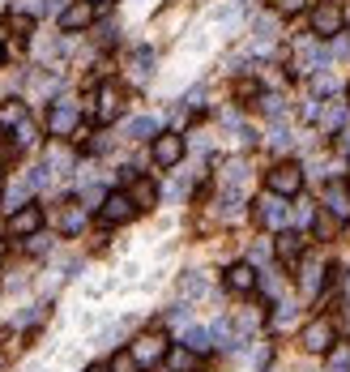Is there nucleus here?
Listing matches in <instances>:
<instances>
[{
	"instance_id": "obj_30",
	"label": "nucleus",
	"mask_w": 350,
	"mask_h": 372,
	"mask_svg": "<svg viewBox=\"0 0 350 372\" xmlns=\"http://www.w3.org/2000/svg\"><path fill=\"white\" fill-rule=\"evenodd\" d=\"M312 90H316V94H329V90H334V77H329V73H316V77H312Z\"/></svg>"
},
{
	"instance_id": "obj_31",
	"label": "nucleus",
	"mask_w": 350,
	"mask_h": 372,
	"mask_svg": "<svg viewBox=\"0 0 350 372\" xmlns=\"http://www.w3.org/2000/svg\"><path fill=\"white\" fill-rule=\"evenodd\" d=\"M235 94H240V99H261L257 81H240V86H235Z\"/></svg>"
},
{
	"instance_id": "obj_28",
	"label": "nucleus",
	"mask_w": 350,
	"mask_h": 372,
	"mask_svg": "<svg viewBox=\"0 0 350 372\" xmlns=\"http://www.w3.org/2000/svg\"><path fill=\"white\" fill-rule=\"evenodd\" d=\"M103 197H107L103 188H86V193H81V206H86V210H98V206H103Z\"/></svg>"
},
{
	"instance_id": "obj_34",
	"label": "nucleus",
	"mask_w": 350,
	"mask_h": 372,
	"mask_svg": "<svg viewBox=\"0 0 350 372\" xmlns=\"http://www.w3.org/2000/svg\"><path fill=\"white\" fill-rule=\"evenodd\" d=\"M4 257H9V244H4V240H0V266H4Z\"/></svg>"
},
{
	"instance_id": "obj_19",
	"label": "nucleus",
	"mask_w": 350,
	"mask_h": 372,
	"mask_svg": "<svg viewBox=\"0 0 350 372\" xmlns=\"http://www.w3.org/2000/svg\"><path fill=\"white\" fill-rule=\"evenodd\" d=\"M128 197H133V206H137V210H154L158 188H154L150 180H133V184H128Z\"/></svg>"
},
{
	"instance_id": "obj_4",
	"label": "nucleus",
	"mask_w": 350,
	"mask_h": 372,
	"mask_svg": "<svg viewBox=\"0 0 350 372\" xmlns=\"http://www.w3.org/2000/svg\"><path fill=\"white\" fill-rule=\"evenodd\" d=\"M77 124H81V111L73 103H51V111H47V133L51 137H73Z\"/></svg>"
},
{
	"instance_id": "obj_25",
	"label": "nucleus",
	"mask_w": 350,
	"mask_h": 372,
	"mask_svg": "<svg viewBox=\"0 0 350 372\" xmlns=\"http://www.w3.org/2000/svg\"><path fill=\"white\" fill-rule=\"evenodd\" d=\"M192 356H197V351L175 347V351H171V368H175V372H188V368H192Z\"/></svg>"
},
{
	"instance_id": "obj_20",
	"label": "nucleus",
	"mask_w": 350,
	"mask_h": 372,
	"mask_svg": "<svg viewBox=\"0 0 350 372\" xmlns=\"http://www.w3.org/2000/svg\"><path fill=\"white\" fill-rule=\"evenodd\" d=\"M205 291H210V278H205V274H184V278H180V296H184V300H201Z\"/></svg>"
},
{
	"instance_id": "obj_29",
	"label": "nucleus",
	"mask_w": 350,
	"mask_h": 372,
	"mask_svg": "<svg viewBox=\"0 0 350 372\" xmlns=\"http://www.w3.org/2000/svg\"><path fill=\"white\" fill-rule=\"evenodd\" d=\"M9 26H13L17 34H30V30H34V17H21V13H13V17H9Z\"/></svg>"
},
{
	"instance_id": "obj_40",
	"label": "nucleus",
	"mask_w": 350,
	"mask_h": 372,
	"mask_svg": "<svg viewBox=\"0 0 350 372\" xmlns=\"http://www.w3.org/2000/svg\"><path fill=\"white\" fill-rule=\"evenodd\" d=\"M0 197H4V188H0Z\"/></svg>"
},
{
	"instance_id": "obj_14",
	"label": "nucleus",
	"mask_w": 350,
	"mask_h": 372,
	"mask_svg": "<svg viewBox=\"0 0 350 372\" xmlns=\"http://www.w3.org/2000/svg\"><path fill=\"white\" fill-rule=\"evenodd\" d=\"M304 244H308V240H304L299 231H282V236H278V244H274V253H278V261H282V266H295V261L304 257Z\"/></svg>"
},
{
	"instance_id": "obj_5",
	"label": "nucleus",
	"mask_w": 350,
	"mask_h": 372,
	"mask_svg": "<svg viewBox=\"0 0 350 372\" xmlns=\"http://www.w3.org/2000/svg\"><path fill=\"white\" fill-rule=\"evenodd\" d=\"M299 343H304V351H316V356H325L338 338H334V326H329V317H316V321H308L304 326V334H299Z\"/></svg>"
},
{
	"instance_id": "obj_12",
	"label": "nucleus",
	"mask_w": 350,
	"mask_h": 372,
	"mask_svg": "<svg viewBox=\"0 0 350 372\" xmlns=\"http://www.w3.org/2000/svg\"><path fill=\"white\" fill-rule=\"evenodd\" d=\"M227 287H231L235 296L257 291V270H252V261H235V266L227 270Z\"/></svg>"
},
{
	"instance_id": "obj_13",
	"label": "nucleus",
	"mask_w": 350,
	"mask_h": 372,
	"mask_svg": "<svg viewBox=\"0 0 350 372\" xmlns=\"http://www.w3.org/2000/svg\"><path fill=\"white\" fill-rule=\"evenodd\" d=\"M325 210H329L338 223H346L350 218V188L342 184V180H334V184L325 188Z\"/></svg>"
},
{
	"instance_id": "obj_18",
	"label": "nucleus",
	"mask_w": 350,
	"mask_h": 372,
	"mask_svg": "<svg viewBox=\"0 0 350 372\" xmlns=\"http://www.w3.org/2000/svg\"><path fill=\"white\" fill-rule=\"evenodd\" d=\"M346 120H350V103H329V107L321 111V129H325V133L346 129Z\"/></svg>"
},
{
	"instance_id": "obj_15",
	"label": "nucleus",
	"mask_w": 350,
	"mask_h": 372,
	"mask_svg": "<svg viewBox=\"0 0 350 372\" xmlns=\"http://www.w3.org/2000/svg\"><path fill=\"white\" fill-rule=\"evenodd\" d=\"M94 103H98V107H94V116H98L103 124H111V120L120 116V90H115L111 81H107V86L98 90V99H94Z\"/></svg>"
},
{
	"instance_id": "obj_22",
	"label": "nucleus",
	"mask_w": 350,
	"mask_h": 372,
	"mask_svg": "<svg viewBox=\"0 0 350 372\" xmlns=\"http://www.w3.org/2000/svg\"><path fill=\"white\" fill-rule=\"evenodd\" d=\"M325 356H329V372H350V343H334Z\"/></svg>"
},
{
	"instance_id": "obj_11",
	"label": "nucleus",
	"mask_w": 350,
	"mask_h": 372,
	"mask_svg": "<svg viewBox=\"0 0 350 372\" xmlns=\"http://www.w3.org/2000/svg\"><path fill=\"white\" fill-rule=\"evenodd\" d=\"M38 227H43V210L38 206H21V210L9 214V236H38Z\"/></svg>"
},
{
	"instance_id": "obj_17",
	"label": "nucleus",
	"mask_w": 350,
	"mask_h": 372,
	"mask_svg": "<svg viewBox=\"0 0 350 372\" xmlns=\"http://www.w3.org/2000/svg\"><path fill=\"white\" fill-rule=\"evenodd\" d=\"M124 137H133V141H154V137H158V120H154V116H137V120L124 124Z\"/></svg>"
},
{
	"instance_id": "obj_23",
	"label": "nucleus",
	"mask_w": 350,
	"mask_h": 372,
	"mask_svg": "<svg viewBox=\"0 0 350 372\" xmlns=\"http://www.w3.org/2000/svg\"><path fill=\"white\" fill-rule=\"evenodd\" d=\"M34 141H38V129H34L30 120H17V146H21V150H30Z\"/></svg>"
},
{
	"instance_id": "obj_16",
	"label": "nucleus",
	"mask_w": 350,
	"mask_h": 372,
	"mask_svg": "<svg viewBox=\"0 0 350 372\" xmlns=\"http://www.w3.org/2000/svg\"><path fill=\"white\" fill-rule=\"evenodd\" d=\"M86 214H90V210H86L81 201H68V206L60 210V231H64V236H77V231L86 227Z\"/></svg>"
},
{
	"instance_id": "obj_6",
	"label": "nucleus",
	"mask_w": 350,
	"mask_h": 372,
	"mask_svg": "<svg viewBox=\"0 0 350 372\" xmlns=\"http://www.w3.org/2000/svg\"><path fill=\"white\" fill-rule=\"evenodd\" d=\"M325 64V51H321V43H316V34L312 39H299L295 43V56H291V73H312V69H321Z\"/></svg>"
},
{
	"instance_id": "obj_39",
	"label": "nucleus",
	"mask_w": 350,
	"mask_h": 372,
	"mask_svg": "<svg viewBox=\"0 0 350 372\" xmlns=\"http://www.w3.org/2000/svg\"><path fill=\"white\" fill-rule=\"evenodd\" d=\"M346 103H350V86H346Z\"/></svg>"
},
{
	"instance_id": "obj_33",
	"label": "nucleus",
	"mask_w": 350,
	"mask_h": 372,
	"mask_svg": "<svg viewBox=\"0 0 350 372\" xmlns=\"http://www.w3.org/2000/svg\"><path fill=\"white\" fill-rule=\"evenodd\" d=\"M334 51H338V56H346V51H350V39H346V34H338V39H334Z\"/></svg>"
},
{
	"instance_id": "obj_27",
	"label": "nucleus",
	"mask_w": 350,
	"mask_h": 372,
	"mask_svg": "<svg viewBox=\"0 0 350 372\" xmlns=\"http://www.w3.org/2000/svg\"><path fill=\"white\" fill-rule=\"evenodd\" d=\"M316 287H321V266L308 261V270H304V291H316Z\"/></svg>"
},
{
	"instance_id": "obj_9",
	"label": "nucleus",
	"mask_w": 350,
	"mask_h": 372,
	"mask_svg": "<svg viewBox=\"0 0 350 372\" xmlns=\"http://www.w3.org/2000/svg\"><path fill=\"white\" fill-rule=\"evenodd\" d=\"M282 201H287V197H278V193L261 197V201H257V210H252V214H257V223H265V227H287L291 210H287Z\"/></svg>"
},
{
	"instance_id": "obj_8",
	"label": "nucleus",
	"mask_w": 350,
	"mask_h": 372,
	"mask_svg": "<svg viewBox=\"0 0 350 372\" xmlns=\"http://www.w3.org/2000/svg\"><path fill=\"white\" fill-rule=\"evenodd\" d=\"M98 214H103V223L120 227V223H128V218L137 214V206H133V197H128V193H107V197H103V206H98Z\"/></svg>"
},
{
	"instance_id": "obj_7",
	"label": "nucleus",
	"mask_w": 350,
	"mask_h": 372,
	"mask_svg": "<svg viewBox=\"0 0 350 372\" xmlns=\"http://www.w3.org/2000/svg\"><path fill=\"white\" fill-rule=\"evenodd\" d=\"M150 154H154L158 167H175V163L184 159V137H180V133H158L154 146H150Z\"/></svg>"
},
{
	"instance_id": "obj_3",
	"label": "nucleus",
	"mask_w": 350,
	"mask_h": 372,
	"mask_svg": "<svg viewBox=\"0 0 350 372\" xmlns=\"http://www.w3.org/2000/svg\"><path fill=\"white\" fill-rule=\"evenodd\" d=\"M265 184H269V193H278V197H299V188H304V167H299V163H278V167H269Z\"/></svg>"
},
{
	"instance_id": "obj_2",
	"label": "nucleus",
	"mask_w": 350,
	"mask_h": 372,
	"mask_svg": "<svg viewBox=\"0 0 350 372\" xmlns=\"http://www.w3.org/2000/svg\"><path fill=\"white\" fill-rule=\"evenodd\" d=\"M128 356L137 360V368L158 364V360L167 356V334H163V330H145V334H137V338L128 343Z\"/></svg>"
},
{
	"instance_id": "obj_26",
	"label": "nucleus",
	"mask_w": 350,
	"mask_h": 372,
	"mask_svg": "<svg viewBox=\"0 0 350 372\" xmlns=\"http://www.w3.org/2000/svg\"><path fill=\"white\" fill-rule=\"evenodd\" d=\"M261 111H265L269 120H282V111H287V107H282V99H278V94H265V99H261Z\"/></svg>"
},
{
	"instance_id": "obj_37",
	"label": "nucleus",
	"mask_w": 350,
	"mask_h": 372,
	"mask_svg": "<svg viewBox=\"0 0 350 372\" xmlns=\"http://www.w3.org/2000/svg\"><path fill=\"white\" fill-rule=\"evenodd\" d=\"M346 300H350V274H346Z\"/></svg>"
},
{
	"instance_id": "obj_35",
	"label": "nucleus",
	"mask_w": 350,
	"mask_h": 372,
	"mask_svg": "<svg viewBox=\"0 0 350 372\" xmlns=\"http://www.w3.org/2000/svg\"><path fill=\"white\" fill-rule=\"evenodd\" d=\"M86 372H107V368H103V364H90V368H86Z\"/></svg>"
},
{
	"instance_id": "obj_36",
	"label": "nucleus",
	"mask_w": 350,
	"mask_h": 372,
	"mask_svg": "<svg viewBox=\"0 0 350 372\" xmlns=\"http://www.w3.org/2000/svg\"><path fill=\"white\" fill-rule=\"evenodd\" d=\"M90 4H115V0H90Z\"/></svg>"
},
{
	"instance_id": "obj_24",
	"label": "nucleus",
	"mask_w": 350,
	"mask_h": 372,
	"mask_svg": "<svg viewBox=\"0 0 350 372\" xmlns=\"http://www.w3.org/2000/svg\"><path fill=\"white\" fill-rule=\"evenodd\" d=\"M334 231H338V218H334L329 210H316V236H321V240H329Z\"/></svg>"
},
{
	"instance_id": "obj_32",
	"label": "nucleus",
	"mask_w": 350,
	"mask_h": 372,
	"mask_svg": "<svg viewBox=\"0 0 350 372\" xmlns=\"http://www.w3.org/2000/svg\"><path fill=\"white\" fill-rule=\"evenodd\" d=\"M304 4H308V0H274V9H278V13H299Z\"/></svg>"
},
{
	"instance_id": "obj_38",
	"label": "nucleus",
	"mask_w": 350,
	"mask_h": 372,
	"mask_svg": "<svg viewBox=\"0 0 350 372\" xmlns=\"http://www.w3.org/2000/svg\"><path fill=\"white\" fill-rule=\"evenodd\" d=\"M0 60H4V43H0Z\"/></svg>"
},
{
	"instance_id": "obj_21",
	"label": "nucleus",
	"mask_w": 350,
	"mask_h": 372,
	"mask_svg": "<svg viewBox=\"0 0 350 372\" xmlns=\"http://www.w3.org/2000/svg\"><path fill=\"white\" fill-rule=\"evenodd\" d=\"M184 347H188V351H197V356H205V351L214 347V334H210V330H201V326H192V330H184Z\"/></svg>"
},
{
	"instance_id": "obj_1",
	"label": "nucleus",
	"mask_w": 350,
	"mask_h": 372,
	"mask_svg": "<svg viewBox=\"0 0 350 372\" xmlns=\"http://www.w3.org/2000/svg\"><path fill=\"white\" fill-rule=\"evenodd\" d=\"M308 21H312V34H316V39H338V34L346 30V13H342L338 0H321V4H312Z\"/></svg>"
},
{
	"instance_id": "obj_10",
	"label": "nucleus",
	"mask_w": 350,
	"mask_h": 372,
	"mask_svg": "<svg viewBox=\"0 0 350 372\" xmlns=\"http://www.w3.org/2000/svg\"><path fill=\"white\" fill-rule=\"evenodd\" d=\"M94 13H98V4H90V0H73L64 13H60V30H86L90 21H94Z\"/></svg>"
}]
</instances>
